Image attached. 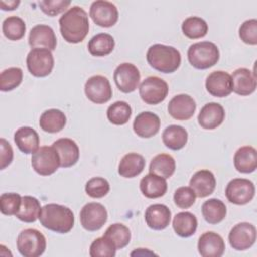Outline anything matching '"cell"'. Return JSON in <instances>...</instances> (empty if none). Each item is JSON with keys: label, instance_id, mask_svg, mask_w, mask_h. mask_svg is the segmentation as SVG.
I'll use <instances>...</instances> for the list:
<instances>
[{"label": "cell", "instance_id": "obj_48", "mask_svg": "<svg viewBox=\"0 0 257 257\" xmlns=\"http://www.w3.org/2000/svg\"><path fill=\"white\" fill-rule=\"evenodd\" d=\"M19 4H20L19 0H11V1L1 0L0 1V6L2 10H14L15 8L18 7Z\"/></svg>", "mask_w": 257, "mask_h": 257}, {"label": "cell", "instance_id": "obj_29", "mask_svg": "<svg viewBox=\"0 0 257 257\" xmlns=\"http://www.w3.org/2000/svg\"><path fill=\"white\" fill-rule=\"evenodd\" d=\"M66 124L64 112L56 108H50L42 112L39 118L40 128L49 134L60 132Z\"/></svg>", "mask_w": 257, "mask_h": 257}, {"label": "cell", "instance_id": "obj_21", "mask_svg": "<svg viewBox=\"0 0 257 257\" xmlns=\"http://www.w3.org/2000/svg\"><path fill=\"white\" fill-rule=\"evenodd\" d=\"M161 126L160 117L151 111L139 113L133 123L134 132L141 138H152L158 134Z\"/></svg>", "mask_w": 257, "mask_h": 257}, {"label": "cell", "instance_id": "obj_12", "mask_svg": "<svg viewBox=\"0 0 257 257\" xmlns=\"http://www.w3.org/2000/svg\"><path fill=\"white\" fill-rule=\"evenodd\" d=\"M229 243L237 251H244L251 248L256 241V227L248 222L236 224L230 231Z\"/></svg>", "mask_w": 257, "mask_h": 257}, {"label": "cell", "instance_id": "obj_9", "mask_svg": "<svg viewBox=\"0 0 257 257\" xmlns=\"http://www.w3.org/2000/svg\"><path fill=\"white\" fill-rule=\"evenodd\" d=\"M226 198L235 205H245L252 201L255 196V186L253 182L244 178L231 180L225 190Z\"/></svg>", "mask_w": 257, "mask_h": 257}, {"label": "cell", "instance_id": "obj_24", "mask_svg": "<svg viewBox=\"0 0 257 257\" xmlns=\"http://www.w3.org/2000/svg\"><path fill=\"white\" fill-rule=\"evenodd\" d=\"M190 187L196 194V197L205 198L211 195L216 188V179L209 170H200L196 172L190 180Z\"/></svg>", "mask_w": 257, "mask_h": 257}, {"label": "cell", "instance_id": "obj_31", "mask_svg": "<svg viewBox=\"0 0 257 257\" xmlns=\"http://www.w3.org/2000/svg\"><path fill=\"white\" fill-rule=\"evenodd\" d=\"M172 225L177 235L187 238L195 234L198 227V221L193 213L185 211L175 215Z\"/></svg>", "mask_w": 257, "mask_h": 257}, {"label": "cell", "instance_id": "obj_36", "mask_svg": "<svg viewBox=\"0 0 257 257\" xmlns=\"http://www.w3.org/2000/svg\"><path fill=\"white\" fill-rule=\"evenodd\" d=\"M107 119L115 125L125 124L132 116L131 105L122 100H118L110 104L106 110Z\"/></svg>", "mask_w": 257, "mask_h": 257}, {"label": "cell", "instance_id": "obj_15", "mask_svg": "<svg viewBox=\"0 0 257 257\" xmlns=\"http://www.w3.org/2000/svg\"><path fill=\"white\" fill-rule=\"evenodd\" d=\"M28 43L31 48H46L54 50L56 48L57 39L54 30L46 24H37L33 26L29 32Z\"/></svg>", "mask_w": 257, "mask_h": 257}, {"label": "cell", "instance_id": "obj_10", "mask_svg": "<svg viewBox=\"0 0 257 257\" xmlns=\"http://www.w3.org/2000/svg\"><path fill=\"white\" fill-rule=\"evenodd\" d=\"M81 226L89 232L99 230L107 221V211L105 207L96 202L85 204L79 213Z\"/></svg>", "mask_w": 257, "mask_h": 257}, {"label": "cell", "instance_id": "obj_30", "mask_svg": "<svg viewBox=\"0 0 257 257\" xmlns=\"http://www.w3.org/2000/svg\"><path fill=\"white\" fill-rule=\"evenodd\" d=\"M162 140L167 148L178 151L186 146L188 142V132L181 125L171 124L164 130Z\"/></svg>", "mask_w": 257, "mask_h": 257}, {"label": "cell", "instance_id": "obj_1", "mask_svg": "<svg viewBox=\"0 0 257 257\" xmlns=\"http://www.w3.org/2000/svg\"><path fill=\"white\" fill-rule=\"evenodd\" d=\"M61 36L68 43H79L87 35L89 21L87 13L80 6H72L59 18Z\"/></svg>", "mask_w": 257, "mask_h": 257}, {"label": "cell", "instance_id": "obj_17", "mask_svg": "<svg viewBox=\"0 0 257 257\" xmlns=\"http://www.w3.org/2000/svg\"><path fill=\"white\" fill-rule=\"evenodd\" d=\"M206 89L215 97H226L232 92L231 75L223 70L211 72L206 78Z\"/></svg>", "mask_w": 257, "mask_h": 257}, {"label": "cell", "instance_id": "obj_39", "mask_svg": "<svg viewBox=\"0 0 257 257\" xmlns=\"http://www.w3.org/2000/svg\"><path fill=\"white\" fill-rule=\"evenodd\" d=\"M2 31L9 40H20L26 31V25L22 18L18 16H8L2 23Z\"/></svg>", "mask_w": 257, "mask_h": 257}, {"label": "cell", "instance_id": "obj_13", "mask_svg": "<svg viewBox=\"0 0 257 257\" xmlns=\"http://www.w3.org/2000/svg\"><path fill=\"white\" fill-rule=\"evenodd\" d=\"M113 79L117 88L121 92L130 93L138 88L141 74L135 64L123 62L115 68L113 72Z\"/></svg>", "mask_w": 257, "mask_h": 257}, {"label": "cell", "instance_id": "obj_5", "mask_svg": "<svg viewBox=\"0 0 257 257\" xmlns=\"http://www.w3.org/2000/svg\"><path fill=\"white\" fill-rule=\"evenodd\" d=\"M18 252L24 257H38L46 249V239L44 235L32 228L22 230L16 241Z\"/></svg>", "mask_w": 257, "mask_h": 257}, {"label": "cell", "instance_id": "obj_26", "mask_svg": "<svg viewBox=\"0 0 257 257\" xmlns=\"http://www.w3.org/2000/svg\"><path fill=\"white\" fill-rule=\"evenodd\" d=\"M168 189L166 179L155 175L148 174L140 182V190L142 194L149 199H157L163 197Z\"/></svg>", "mask_w": 257, "mask_h": 257}, {"label": "cell", "instance_id": "obj_25", "mask_svg": "<svg viewBox=\"0 0 257 257\" xmlns=\"http://www.w3.org/2000/svg\"><path fill=\"white\" fill-rule=\"evenodd\" d=\"M17 148L24 154H33L39 149V136L30 126H21L14 134Z\"/></svg>", "mask_w": 257, "mask_h": 257}, {"label": "cell", "instance_id": "obj_46", "mask_svg": "<svg viewBox=\"0 0 257 257\" xmlns=\"http://www.w3.org/2000/svg\"><path fill=\"white\" fill-rule=\"evenodd\" d=\"M38 5L42 12H44L48 16H56L59 13L66 10V8L70 5V1L65 0H45L39 1Z\"/></svg>", "mask_w": 257, "mask_h": 257}, {"label": "cell", "instance_id": "obj_14", "mask_svg": "<svg viewBox=\"0 0 257 257\" xmlns=\"http://www.w3.org/2000/svg\"><path fill=\"white\" fill-rule=\"evenodd\" d=\"M89 16L96 25L110 27L118 20V10L116 6L109 1L97 0L91 3Z\"/></svg>", "mask_w": 257, "mask_h": 257}, {"label": "cell", "instance_id": "obj_11", "mask_svg": "<svg viewBox=\"0 0 257 257\" xmlns=\"http://www.w3.org/2000/svg\"><path fill=\"white\" fill-rule=\"evenodd\" d=\"M86 97L96 104L107 102L112 96V88L109 80L102 75L89 77L84 84Z\"/></svg>", "mask_w": 257, "mask_h": 257}, {"label": "cell", "instance_id": "obj_43", "mask_svg": "<svg viewBox=\"0 0 257 257\" xmlns=\"http://www.w3.org/2000/svg\"><path fill=\"white\" fill-rule=\"evenodd\" d=\"M22 197L17 193H3L0 196V211L3 215H16L21 206Z\"/></svg>", "mask_w": 257, "mask_h": 257}, {"label": "cell", "instance_id": "obj_8", "mask_svg": "<svg viewBox=\"0 0 257 257\" xmlns=\"http://www.w3.org/2000/svg\"><path fill=\"white\" fill-rule=\"evenodd\" d=\"M169 92L168 83L158 76H149L145 78L139 87V93L147 104H159L165 100Z\"/></svg>", "mask_w": 257, "mask_h": 257}, {"label": "cell", "instance_id": "obj_23", "mask_svg": "<svg viewBox=\"0 0 257 257\" xmlns=\"http://www.w3.org/2000/svg\"><path fill=\"white\" fill-rule=\"evenodd\" d=\"M171 211L164 204H153L145 212L147 225L153 230H164L171 222Z\"/></svg>", "mask_w": 257, "mask_h": 257}, {"label": "cell", "instance_id": "obj_40", "mask_svg": "<svg viewBox=\"0 0 257 257\" xmlns=\"http://www.w3.org/2000/svg\"><path fill=\"white\" fill-rule=\"evenodd\" d=\"M23 78L22 69L19 67H9L0 74V90L10 91L20 85Z\"/></svg>", "mask_w": 257, "mask_h": 257}, {"label": "cell", "instance_id": "obj_38", "mask_svg": "<svg viewBox=\"0 0 257 257\" xmlns=\"http://www.w3.org/2000/svg\"><path fill=\"white\" fill-rule=\"evenodd\" d=\"M103 236L109 239L116 249L124 248L130 243L132 237L130 229L121 223H114L110 225L105 230Z\"/></svg>", "mask_w": 257, "mask_h": 257}, {"label": "cell", "instance_id": "obj_7", "mask_svg": "<svg viewBox=\"0 0 257 257\" xmlns=\"http://www.w3.org/2000/svg\"><path fill=\"white\" fill-rule=\"evenodd\" d=\"M28 71L35 77L49 75L54 66V58L51 50L46 48H32L26 57Z\"/></svg>", "mask_w": 257, "mask_h": 257}, {"label": "cell", "instance_id": "obj_35", "mask_svg": "<svg viewBox=\"0 0 257 257\" xmlns=\"http://www.w3.org/2000/svg\"><path fill=\"white\" fill-rule=\"evenodd\" d=\"M41 212L40 202L32 196H23L21 201V206L17 214L15 215L17 219L25 223H33L39 219Z\"/></svg>", "mask_w": 257, "mask_h": 257}, {"label": "cell", "instance_id": "obj_32", "mask_svg": "<svg viewBox=\"0 0 257 257\" xmlns=\"http://www.w3.org/2000/svg\"><path fill=\"white\" fill-rule=\"evenodd\" d=\"M227 214L226 205L223 201L212 198L208 201H205L202 205V215L206 222L209 224L215 225L222 222Z\"/></svg>", "mask_w": 257, "mask_h": 257}, {"label": "cell", "instance_id": "obj_27", "mask_svg": "<svg viewBox=\"0 0 257 257\" xmlns=\"http://www.w3.org/2000/svg\"><path fill=\"white\" fill-rule=\"evenodd\" d=\"M235 169L243 174L253 173L257 168V151L252 146L239 148L234 155Z\"/></svg>", "mask_w": 257, "mask_h": 257}, {"label": "cell", "instance_id": "obj_47", "mask_svg": "<svg viewBox=\"0 0 257 257\" xmlns=\"http://www.w3.org/2000/svg\"><path fill=\"white\" fill-rule=\"evenodd\" d=\"M0 148H1V153H0V169L4 170L7 166H9L13 160V150L10 144L4 139L1 138L0 140Z\"/></svg>", "mask_w": 257, "mask_h": 257}, {"label": "cell", "instance_id": "obj_18", "mask_svg": "<svg viewBox=\"0 0 257 257\" xmlns=\"http://www.w3.org/2000/svg\"><path fill=\"white\" fill-rule=\"evenodd\" d=\"M231 78L232 91L239 95H250L256 89V74L248 68L241 67L234 70Z\"/></svg>", "mask_w": 257, "mask_h": 257}, {"label": "cell", "instance_id": "obj_19", "mask_svg": "<svg viewBox=\"0 0 257 257\" xmlns=\"http://www.w3.org/2000/svg\"><path fill=\"white\" fill-rule=\"evenodd\" d=\"M198 251L203 257H220L225 252V242L219 234L205 232L199 238Z\"/></svg>", "mask_w": 257, "mask_h": 257}, {"label": "cell", "instance_id": "obj_28", "mask_svg": "<svg viewBox=\"0 0 257 257\" xmlns=\"http://www.w3.org/2000/svg\"><path fill=\"white\" fill-rule=\"evenodd\" d=\"M146 161L138 153H128L124 155L118 164V174L123 178H135L145 169Z\"/></svg>", "mask_w": 257, "mask_h": 257}, {"label": "cell", "instance_id": "obj_22", "mask_svg": "<svg viewBox=\"0 0 257 257\" xmlns=\"http://www.w3.org/2000/svg\"><path fill=\"white\" fill-rule=\"evenodd\" d=\"M52 147L58 153L61 168H69L75 165L79 159V148L77 144L68 138L56 140Z\"/></svg>", "mask_w": 257, "mask_h": 257}, {"label": "cell", "instance_id": "obj_34", "mask_svg": "<svg viewBox=\"0 0 257 257\" xmlns=\"http://www.w3.org/2000/svg\"><path fill=\"white\" fill-rule=\"evenodd\" d=\"M114 39L108 33H98L94 35L87 44L89 53L92 56H105L112 52L114 48Z\"/></svg>", "mask_w": 257, "mask_h": 257}, {"label": "cell", "instance_id": "obj_33", "mask_svg": "<svg viewBox=\"0 0 257 257\" xmlns=\"http://www.w3.org/2000/svg\"><path fill=\"white\" fill-rule=\"evenodd\" d=\"M176 170L175 159L169 154H159L155 156L151 163L149 171L152 174L158 175L164 179H169L173 176Z\"/></svg>", "mask_w": 257, "mask_h": 257}, {"label": "cell", "instance_id": "obj_6", "mask_svg": "<svg viewBox=\"0 0 257 257\" xmlns=\"http://www.w3.org/2000/svg\"><path fill=\"white\" fill-rule=\"evenodd\" d=\"M31 166L40 176H50L60 167V159L56 150L50 146L40 147L31 157Z\"/></svg>", "mask_w": 257, "mask_h": 257}, {"label": "cell", "instance_id": "obj_45", "mask_svg": "<svg viewBox=\"0 0 257 257\" xmlns=\"http://www.w3.org/2000/svg\"><path fill=\"white\" fill-rule=\"evenodd\" d=\"M239 37L246 44L256 45L257 44V20L249 19L244 21L239 28Z\"/></svg>", "mask_w": 257, "mask_h": 257}, {"label": "cell", "instance_id": "obj_37", "mask_svg": "<svg viewBox=\"0 0 257 257\" xmlns=\"http://www.w3.org/2000/svg\"><path fill=\"white\" fill-rule=\"evenodd\" d=\"M183 33L191 39H198L204 37L208 32L207 22L198 16H190L182 23Z\"/></svg>", "mask_w": 257, "mask_h": 257}, {"label": "cell", "instance_id": "obj_20", "mask_svg": "<svg viewBox=\"0 0 257 257\" xmlns=\"http://www.w3.org/2000/svg\"><path fill=\"white\" fill-rule=\"evenodd\" d=\"M224 119V107L217 102H209L205 104L198 114V122L205 130L217 128L222 124Z\"/></svg>", "mask_w": 257, "mask_h": 257}, {"label": "cell", "instance_id": "obj_41", "mask_svg": "<svg viewBox=\"0 0 257 257\" xmlns=\"http://www.w3.org/2000/svg\"><path fill=\"white\" fill-rule=\"evenodd\" d=\"M116 247L114 244L102 236L96 238L89 247V255L91 257H113L116 253Z\"/></svg>", "mask_w": 257, "mask_h": 257}, {"label": "cell", "instance_id": "obj_16", "mask_svg": "<svg viewBox=\"0 0 257 257\" xmlns=\"http://www.w3.org/2000/svg\"><path fill=\"white\" fill-rule=\"evenodd\" d=\"M196 110V102L189 94H178L174 96L168 104L169 114L177 120L190 119Z\"/></svg>", "mask_w": 257, "mask_h": 257}, {"label": "cell", "instance_id": "obj_3", "mask_svg": "<svg viewBox=\"0 0 257 257\" xmlns=\"http://www.w3.org/2000/svg\"><path fill=\"white\" fill-rule=\"evenodd\" d=\"M147 61L154 69L160 72L172 73L181 64V53L173 46L157 43L149 47Z\"/></svg>", "mask_w": 257, "mask_h": 257}, {"label": "cell", "instance_id": "obj_42", "mask_svg": "<svg viewBox=\"0 0 257 257\" xmlns=\"http://www.w3.org/2000/svg\"><path fill=\"white\" fill-rule=\"evenodd\" d=\"M110 186L107 180L101 177H94L85 184V193L94 199L103 198L109 192Z\"/></svg>", "mask_w": 257, "mask_h": 257}, {"label": "cell", "instance_id": "obj_2", "mask_svg": "<svg viewBox=\"0 0 257 257\" xmlns=\"http://www.w3.org/2000/svg\"><path fill=\"white\" fill-rule=\"evenodd\" d=\"M39 221L44 228L59 234H65L74 226V214L66 206L51 203L41 208Z\"/></svg>", "mask_w": 257, "mask_h": 257}, {"label": "cell", "instance_id": "obj_4", "mask_svg": "<svg viewBox=\"0 0 257 257\" xmlns=\"http://www.w3.org/2000/svg\"><path fill=\"white\" fill-rule=\"evenodd\" d=\"M220 58L217 45L210 41L192 44L188 49L189 62L197 69H207L214 66Z\"/></svg>", "mask_w": 257, "mask_h": 257}, {"label": "cell", "instance_id": "obj_49", "mask_svg": "<svg viewBox=\"0 0 257 257\" xmlns=\"http://www.w3.org/2000/svg\"><path fill=\"white\" fill-rule=\"evenodd\" d=\"M131 255H132V256H134V255H140V256H143V255H156V254H155L154 252H152V251L144 250L143 248H139L138 250H136V251L132 252V253H131Z\"/></svg>", "mask_w": 257, "mask_h": 257}, {"label": "cell", "instance_id": "obj_44", "mask_svg": "<svg viewBox=\"0 0 257 257\" xmlns=\"http://www.w3.org/2000/svg\"><path fill=\"white\" fill-rule=\"evenodd\" d=\"M196 194L191 187H180L175 191L174 202L181 209H188L194 205Z\"/></svg>", "mask_w": 257, "mask_h": 257}]
</instances>
